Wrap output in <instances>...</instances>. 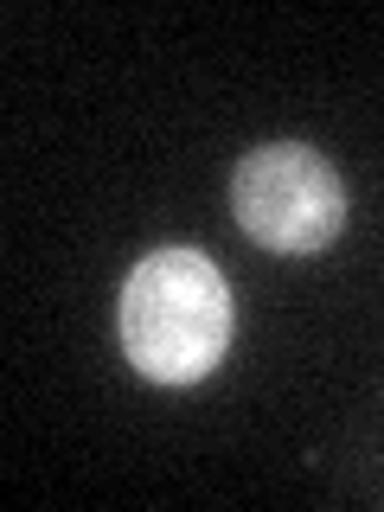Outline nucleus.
Here are the masks:
<instances>
[{
	"mask_svg": "<svg viewBox=\"0 0 384 512\" xmlns=\"http://www.w3.org/2000/svg\"><path fill=\"white\" fill-rule=\"evenodd\" d=\"M116 340L148 384L212 378L237 340L231 276L192 244H154L116 288Z\"/></svg>",
	"mask_w": 384,
	"mask_h": 512,
	"instance_id": "nucleus-1",
	"label": "nucleus"
},
{
	"mask_svg": "<svg viewBox=\"0 0 384 512\" xmlns=\"http://www.w3.org/2000/svg\"><path fill=\"white\" fill-rule=\"evenodd\" d=\"M231 218L269 256H320L346 231V180L314 141H256L231 167Z\"/></svg>",
	"mask_w": 384,
	"mask_h": 512,
	"instance_id": "nucleus-2",
	"label": "nucleus"
}]
</instances>
